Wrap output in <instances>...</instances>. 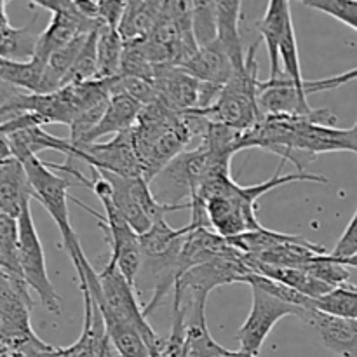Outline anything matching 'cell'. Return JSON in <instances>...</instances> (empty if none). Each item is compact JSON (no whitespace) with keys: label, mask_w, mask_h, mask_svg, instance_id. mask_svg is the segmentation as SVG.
Returning <instances> with one entry per match:
<instances>
[{"label":"cell","mask_w":357,"mask_h":357,"mask_svg":"<svg viewBox=\"0 0 357 357\" xmlns=\"http://www.w3.org/2000/svg\"><path fill=\"white\" fill-rule=\"evenodd\" d=\"M296 181L328 183V178L319 174L295 171L289 174L275 173L264 183L243 185L236 183L232 176L208 178L201 183L197 194L190 201L192 218H204L213 227L215 234L223 239H232L251 230H260L261 223L257 218V202L272 188L282 187Z\"/></svg>","instance_id":"cell-1"},{"label":"cell","mask_w":357,"mask_h":357,"mask_svg":"<svg viewBox=\"0 0 357 357\" xmlns=\"http://www.w3.org/2000/svg\"><path fill=\"white\" fill-rule=\"evenodd\" d=\"M258 42L250 45L243 68L234 70L216 100L204 110H194L211 124L225 126L234 131L246 132L260 121L258 110Z\"/></svg>","instance_id":"cell-2"},{"label":"cell","mask_w":357,"mask_h":357,"mask_svg":"<svg viewBox=\"0 0 357 357\" xmlns=\"http://www.w3.org/2000/svg\"><path fill=\"white\" fill-rule=\"evenodd\" d=\"M23 166L26 171L28 183H30L31 199H37L44 206L45 211L51 215V218L54 220L56 227L61 234L63 246H65L66 253L70 255V260L77 271V278L80 279L84 275V268L89 265V260L84 255L79 237H77L75 230L72 229V223H70L68 188L75 187V185L68 178L49 169L47 164L42 162L38 155L24 159Z\"/></svg>","instance_id":"cell-3"},{"label":"cell","mask_w":357,"mask_h":357,"mask_svg":"<svg viewBox=\"0 0 357 357\" xmlns=\"http://www.w3.org/2000/svg\"><path fill=\"white\" fill-rule=\"evenodd\" d=\"M17 261L21 278L28 289L37 293L40 303L49 312H61V298L49 279L44 248L31 216L30 202L17 216Z\"/></svg>","instance_id":"cell-4"},{"label":"cell","mask_w":357,"mask_h":357,"mask_svg":"<svg viewBox=\"0 0 357 357\" xmlns=\"http://www.w3.org/2000/svg\"><path fill=\"white\" fill-rule=\"evenodd\" d=\"M206 166V149L199 143L197 149L183 150L171 159L149 183L150 192L157 201L167 206L183 204L181 199L190 202L204 180Z\"/></svg>","instance_id":"cell-5"},{"label":"cell","mask_w":357,"mask_h":357,"mask_svg":"<svg viewBox=\"0 0 357 357\" xmlns=\"http://www.w3.org/2000/svg\"><path fill=\"white\" fill-rule=\"evenodd\" d=\"M253 291V305L246 321L237 331V342L241 345V351H246L250 354L258 356V352L264 347L265 340L271 335L272 328L286 316L302 317L303 310L300 307L289 305L275 296L268 295L267 291L260 288L250 286Z\"/></svg>","instance_id":"cell-6"},{"label":"cell","mask_w":357,"mask_h":357,"mask_svg":"<svg viewBox=\"0 0 357 357\" xmlns=\"http://www.w3.org/2000/svg\"><path fill=\"white\" fill-rule=\"evenodd\" d=\"M77 150H79L77 159L86 162L89 167H94V169L108 171V173L128 178L142 176L131 129L119 132L107 143L96 142L89 143V145H80L77 146Z\"/></svg>","instance_id":"cell-7"},{"label":"cell","mask_w":357,"mask_h":357,"mask_svg":"<svg viewBox=\"0 0 357 357\" xmlns=\"http://www.w3.org/2000/svg\"><path fill=\"white\" fill-rule=\"evenodd\" d=\"M206 302L208 296H173V309L183 317L185 357H220L227 351L209 333Z\"/></svg>","instance_id":"cell-8"},{"label":"cell","mask_w":357,"mask_h":357,"mask_svg":"<svg viewBox=\"0 0 357 357\" xmlns=\"http://www.w3.org/2000/svg\"><path fill=\"white\" fill-rule=\"evenodd\" d=\"M157 101L174 112H190L197 108L199 82L174 65H155L152 77Z\"/></svg>","instance_id":"cell-9"},{"label":"cell","mask_w":357,"mask_h":357,"mask_svg":"<svg viewBox=\"0 0 357 357\" xmlns=\"http://www.w3.org/2000/svg\"><path fill=\"white\" fill-rule=\"evenodd\" d=\"M258 110L260 115H310L312 108L307 94L295 86L291 79L281 73L275 79L258 84Z\"/></svg>","instance_id":"cell-10"},{"label":"cell","mask_w":357,"mask_h":357,"mask_svg":"<svg viewBox=\"0 0 357 357\" xmlns=\"http://www.w3.org/2000/svg\"><path fill=\"white\" fill-rule=\"evenodd\" d=\"M300 321L316 333L328 351L340 357H357V321L330 316L317 309L303 310Z\"/></svg>","instance_id":"cell-11"},{"label":"cell","mask_w":357,"mask_h":357,"mask_svg":"<svg viewBox=\"0 0 357 357\" xmlns=\"http://www.w3.org/2000/svg\"><path fill=\"white\" fill-rule=\"evenodd\" d=\"M84 298V326L75 344L70 347H51L40 357H100L108 340L107 328L98 307L94 305L86 282H79Z\"/></svg>","instance_id":"cell-12"},{"label":"cell","mask_w":357,"mask_h":357,"mask_svg":"<svg viewBox=\"0 0 357 357\" xmlns=\"http://www.w3.org/2000/svg\"><path fill=\"white\" fill-rule=\"evenodd\" d=\"M0 80L28 94H47L61 89L58 77L49 70L47 61L31 56L26 61L0 58Z\"/></svg>","instance_id":"cell-13"},{"label":"cell","mask_w":357,"mask_h":357,"mask_svg":"<svg viewBox=\"0 0 357 357\" xmlns=\"http://www.w3.org/2000/svg\"><path fill=\"white\" fill-rule=\"evenodd\" d=\"M103 23L100 21L87 20V17L80 16L77 10L72 13H61V14H52L51 21H49L47 28L42 33H38L37 44H35V58L47 61L49 56L59 47L66 45L77 38L79 35H87Z\"/></svg>","instance_id":"cell-14"},{"label":"cell","mask_w":357,"mask_h":357,"mask_svg":"<svg viewBox=\"0 0 357 357\" xmlns=\"http://www.w3.org/2000/svg\"><path fill=\"white\" fill-rule=\"evenodd\" d=\"M139 110H142V105L138 101L132 100L131 96H128L122 91H112L110 98L107 101V107L103 110V115H101L98 124L91 129L89 135L84 138L80 145L96 143L98 139L107 135H119V132L129 131V129L135 128Z\"/></svg>","instance_id":"cell-15"},{"label":"cell","mask_w":357,"mask_h":357,"mask_svg":"<svg viewBox=\"0 0 357 357\" xmlns=\"http://www.w3.org/2000/svg\"><path fill=\"white\" fill-rule=\"evenodd\" d=\"M7 142H9L10 155L20 159L23 162L28 157L38 155L42 150H54L63 153L65 157L77 159L79 150L70 143L68 138H59L45 131L44 126H31V128L16 129L13 132H7Z\"/></svg>","instance_id":"cell-16"},{"label":"cell","mask_w":357,"mask_h":357,"mask_svg":"<svg viewBox=\"0 0 357 357\" xmlns=\"http://www.w3.org/2000/svg\"><path fill=\"white\" fill-rule=\"evenodd\" d=\"M180 68L197 79L199 82L213 84L218 87L225 86L234 72V65L229 54L216 40L204 47L195 49L194 54L185 59Z\"/></svg>","instance_id":"cell-17"},{"label":"cell","mask_w":357,"mask_h":357,"mask_svg":"<svg viewBox=\"0 0 357 357\" xmlns=\"http://www.w3.org/2000/svg\"><path fill=\"white\" fill-rule=\"evenodd\" d=\"M30 201L31 190L23 162L16 157H7L0 162V211L17 220Z\"/></svg>","instance_id":"cell-18"},{"label":"cell","mask_w":357,"mask_h":357,"mask_svg":"<svg viewBox=\"0 0 357 357\" xmlns=\"http://www.w3.org/2000/svg\"><path fill=\"white\" fill-rule=\"evenodd\" d=\"M243 0H218L216 6V42L225 49L234 70L243 68L246 51L241 38Z\"/></svg>","instance_id":"cell-19"},{"label":"cell","mask_w":357,"mask_h":357,"mask_svg":"<svg viewBox=\"0 0 357 357\" xmlns=\"http://www.w3.org/2000/svg\"><path fill=\"white\" fill-rule=\"evenodd\" d=\"M164 2L166 0H142L138 6L126 10L124 17L117 28L122 40H143V38L149 37V33L153 30L160 14H162Z\"/></svg>","instance_id":"cell-20"},{"label":"cell","mask_w":357,"mask_h":357,"mask_svg":"<svg viewBox=\"0 0 357 357\" xmlns=\"http://www.w3.org/2000/svg\"><path fill=\"white\" fill-rule=\"evenodd\" d=\"M124 40L115 28L101 24L96 40V73L94 79H114L121 72Z\"/></svg>","instance_id":"cell-21"},{"label":"cell","mask_w":357,"mask_h":357,"mask_svg":"<svg viewBox=\"0 0 357 357\" xmlns=\"http://www.w3.org/2000/svg\"><path fill=\"white\" fill-rule=\"evenodd\" d=\"M188 232H190V225L173 229L166 222V218L157 220L150 225L146 232L138 236L142 257H159V255H164L167 251L174 250V248L181 246Z\"/></svg>","instance_id":"cell-22"},{"label":"cell","mask_w":357,"mask_h":357,"mask_svg":"<svg viewBox=\"0 0 357 357\" xmlns=\"http://www.w3.org/2000/svg\"><path fill=\"white\" fill-rule=\"evenodd\" d=\"M314 309L342 319L357 321V286L342 284L314 300Z\"/></svg>","instance_id":"cell-23"},{"label":"cell","mask_w":357,"mask_h":357,"mask_svg":"<svg viewBox=\"0 0 357 357\" xmlns=\"http://www.w3.org/2000/svg\"><path fill=\"white\" fill-rule=\"evenodd\" d=\"M192 35L197 47L216 40V6L218 0H188Z\"/></svg>","instance_id":"cell-24"},{"label":"cell","mask_w":357,"mask_h":357,"mask_svg":"<svg viewBox=\"0 0 357 357\" xmlns=\"http://www.w3.org/2000/svg\"><path fill=\"white\" fill-rule=\"evenodd\" d=\"M38 33L31 31V24L24 28H14L10 24L0 33V58L26 61L33 56Z\"/></svg>","instance_id":"cell-25"},{"label":"cell","mask_w":357,"mask_h":357,"mask_svg":"<svg viewBox=\"0 0 357 357\" xmlns=\"http://www.w3.org/2000/svg\"><path fill=\"white\" fill-rule=\"evenodd\" d=\"M103 323L112 345L121 357H150L145 340L135 328L112 319H103Z\"/></svg>","instance_id":"cell-26"},{"label":"cell","mask_w":357,"mask_h":357,"mask_svg":"<svg viewBox=\"0 0 357 357\" xmlns=\"http://www.w3.org/2000/svg\"><path fill=\"white\" fill-rule=\"evenodd\" d=\"M0 271L23 279L17 261V220L3 211H0Z\"/></svg>","instance_id":"cell-27"},{"label":"cell","mask_w":357,"mask_h":357,"mask_svg":"<svg viewBox=\"0 0 357 357\" xmlns=\"http://www.w3.org/2000/svg\"><path fill=\"white\" fill-rule=\"evenodd\" d=\"M98 31H100V26L87 35V38H86V42H84L82 49H80L79 56H77V59L73 61L72 68L66 72L65 79H63V87L73 86V84H82V82H87V80L94 79V73H96Z\"/></svg>","instance_id":"cell-28"},{"label":"cell","mask_w":357,"mask_h":357,"mask_svg":"<svg viewBox=\"0 0 357 357\" xmlns=\"http://www.w3.org/2000/svg\"><path fill=\"white\" fill-rule=\"evenodd\" d=\"M244 282L255 288H260L264 291H267L268 295L275 296V298L282 300V302L289 303V305L300 307V309H314V300L309 296L302 295V293L295 291V289L288 288L282 282L274 281V279H268L265 275L257 274V272H250V274L244 278Z\"/></svg>","instance_id":"cell-29"},{"label":"cell","mask_w":357,"mask_h":357,"mask_svg":"<svg viewBox=\"0 0 357 357\" xmlns=\"http://www.w3.org/2000/svg\"><path fill=\"white\" fill-rule=\"evenodd\" d=\"M303 271L309 272L310 275H314L319 281L326 282L331 288H337V286L347 284V281L351 279L347 267L340 265L338 261L331 260L326 255H317L312 260L307 261L305 265H302Z\"/></svg>","instance_id":"cell-30"},{"label":"cell","mask_w":357,"mask_h":357,"mask_svg":"<svg viewBox=\"0 0 357 357\" xmlns=\"http://www.w3.org/2000/svg\"><path fill=\"white\" fill-rule=\"evenodd\" d=\"M278 52H279V65H282V73H284L288 79H291L300 91L305 93V89H303L302 65H300V54H298V44H296L295 28H291V30L281 38Z\"/></svg>","instance_id":"cell-31"},{"label":"cell","mask_w":357,"mask_h":357,"mask_svg":"<svg viewBox=\"0 0 357 357\" xmlns=\"http://www.w3.org/2000/svg\"><path fill=\"white\" fill-rule=\"evenodd\" d=\"M296 2L328 14L357 31V0H296Z\"/></svg>","instance_id":"cell-32"},{"label":"cell","mask_w":357,"mask_h":357,"mask_svg":"<svg viewBox=\"0 0 357 357\" xmlns=\"http://www.w3.org/2000/svg\"><path fill=\"white\" fill-rule=\"evenodd\" d=\"M87 35H79V37L73 38L72 42H68V44L63 45V47H59L58 51H54L47 58L49 70H51V72L58 77L59 82H61V87H63V79H65L66 72L72 68L73 61H75L77 56H79V52H80V49H82L84 42H86Z\"/></svg>","instance_id":"cell-33"},{"label":"cell","mask_w":357,"mask_h":357,"mask_svg":"<svg viewBox=\"0 0 357 357\" xmlns=\"http://www.w3.org/2000/svg\"><path fill=\"white\" fill-rule=\"evenodd\" d=\"M357 80V68L349 70V72L338 73V75L326 77V79H317V80H303V89L305 94H316V93H324V91L338 89V87L345 86V84Z\"/></svg>","instance_id":"cell-34"},{"label":"cell","mask_w":357,"mask_h":357,"mask_svg":"<svg viewBox=\"0 0 357 357\" xmlns=\"http://www.w3.org/2000/svg\"><path fill=\"white\" fill-rule=\"evenodd\" d=\"M357 253V211L352 216V220L349 222L347 229L344 230V234L338 239L337 246L333 248L331 253H328V257L331 260H345V258L352 257Z\"/></svg>","instance_id":"cell-35"},{"label":"cell","mask_w":357,"mask_h":357,"mask_svg":"<svg viewBox=\"0 0 357 357\" xmlns=\"http://www.w3.org/2000/svg\"><path fill=\"white\" fill-rule=\"evenodd\" d=\"M73 9L87 20L100 21V0H73Z\"/></svg>","instance_id":"cell-36"},{"label":"cell","mask_w":357,"mask_h":357,"mask_svg":"<svg viewBox=\"0 0 357 357\" xmlns=\"http://www.w3.org/2000/svg\"><path fill=\"white\" fill-rule=\"evenodd\" d=\"M30 2L52 14L72 13V10H75L73 9V0H30Z\"/></svg>","instance_id":"cell-37"},{"label":"cell","mask_w":357,"mask_h":357,"mask_svg":"<svg viewBox=\"0 0 357 357\" xmlns=\"http://www.w3.org/2000/svg\"><path fill=\"white\" fill-rule=\"evenodd\" d=\"M347 131V149L349 152L357 153V121L351 129H345Z\"/></svg>","instance_id":"cell-38"},{"label":"cell","mask_w":357,"mask_h":357,"mask_svg":"<svg viewBox=\"0 0 357 357\" xmlns=\"http://www.w3.org/2000/svg\"><path fill=\"white\" fill-rule=\"evenodd\" d=\"M7 157H13L10 155V149H9V142H7V135L0 129V162Z\"/></svg>","instance_id":"cell-39"},{"label":"cell","mask_w":357,"mask_h":357,"mask_svg":"<svg viewBox=\"0 0 357 357\" xmlns=\"http://www.w3.org/2000/svg\"><path fill=\"white\" fill-rule=\"evenodd\" d=\"M100 357H121V354H119V352L115 351L114 345H112L110 338H108L107 344H105V347H103V351H101Z\"/></svg>","instance_id":"cell-40"},{"label":"cell","mask_w":357,"mask_h":357,"mask_svg":"<svg viewBox=\"0 0 357 357\" xmlns=\"http://www.w3.org/2000/svg\"><path fill=\"white\" fill-rule=\"evenodd\" d=\"M220 357H257V356H253V354H250V352H246V351H229V349H227L225 352H223L222 356Z\"/></svg>","instance_id":"cell-41"},{"label":"cell","mask_w":357,"mask_h":357,"mask_svg":"<svg viewBox=\"0 0 357 357\" xmlns=\"http://www.w3.org/2000/svg\"><path fill=\"white\" fill-rule=\"evenodd\" d=\"M335 261H338V264L344 265V267H347V268H349V267L357 268V253L352 255V257L345 258V260H335Z\"/></svg>","instance_id":"cell-42"},{"label":"cell","mask_w":357,"mask_h":357,"mask_svg":"<svg viewBox=\"0 0 357 357\" xmlns=\"http://www.w3.org/2000/svg\"><path fill=\"white\" fill-rule=\"evenodd\" d=\"M139 2H142V0H128V9H126V10L132 9V7H135V6H138Z\"/></svg>","instance_id":"cell-43"}]
</instances>
